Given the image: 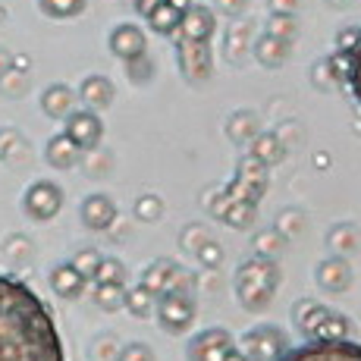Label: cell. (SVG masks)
Returning <instances> with one entry per match:
<instances>
[{
    "instance_id": "1",
    "label": "cell",
    "mask_w": 361,
    "mask_h": 361,
    "mask_svg": "<svg viewBox=\"0 0 361 361\" xmlns=\"http://www.w3.org/2000/svg\"><path fill=\"white\" fill-rule=\"evenodd\" d=\"M0 361H66L47 305L29 283L0 274Z\"/></svg>"
},
{
    "instance_id": "2",
    "label": "cell",
    "mask_w": 361,
    "mask_h": 361,
    "mask_svg": "<svg viewBox=\"0 0 361 361\" xmlns=\"http://www.w3.org/2000/svg\"><path fill=\"white\" fill-rule=\"evenodd\" d=\"M276 286H280V267H276L274 258L255 255V258L242 261L239 270H235V298L252 314H261V311L270 308Z\"/></svg>"
},
{
    "instance_id": "3",
    "label": "cell",
    "mask_w": 361,
    "mask_h": 361,
    "mask_svg": "<svg viewBox=\"0 0 361 361\" xmlns=\"http://www.w3.org/2000/svg\"><path fill=\"white\" fill-rule=\"evenodd\" d=\"M276 361H361V343L355 339H308L286 349Z\"/></svg>"
},
{
    "instance_id": "4",
    "label": "cell",
    "mask_w": 361,
    "mask_h": 361,
    "mask_svg": "<svg viewBox=\"0 0 361 361\" xmlns=\"http://www.w3.org/2000/svg\"><path fill=\"white\" fill-rule=\"evenodd\" d=\"M195 298H192L189 289H170V293L157 295V321H161V330L164 333H173V336H179V333L192 330V321H195Z\"/></svg>"
},
{
    "instance_id": "5",
    "label": "cell",
    "mask_w": 361,
    "mask_h": 361,
    "mask_svg": "<svg viewBox=\"0 0 361 361\" xmlns=\"http://www.w3.org/2000/svg\"><path fill=\"white\" fill-rule=\"evenodd\" d=\"M267 185H270L267 166L261 161H255L252 154H245L239 161V166H235V176H233V183L226 185V192H230V198H235V201H248V204L258 207Z\"/></svg>"
},
{
    "instance_id": "6",
    "label": "cell",
    "mask_w": 361,
    "mask_h": 361,
    "mask_svg": "<svg viewBox=\"0 0 361 361\" xmlns=\"http://www.w3.org/2000/svg\"><path fill=\"white\" fill-rule=\"evenodd\" d=\"M235 345H239V352L248 361H276L289 349V339H286V333L276 327H255Z\"/></svg>"
},
{
    "instance_id": "7",
    "label": "cell",
    "mask_w": 361,
    "mask_h": 361,
    "mask_svg": "<svg viewBox=\"0 0 361 361\" xmlns=\"http://www.w3.org/2000/svg\"><path fill=\"white\" fill-rule=\"evenodd\" d=\"M23 207L32 220L47 224V220H54L60 214V207H63V189H60L57 183H51V179H38V183H32L29 189H25Z\"/></svg>"
},
{
    "instance_id": "8",
    "label": "cell",
    "mask_w": 361,
    "mask_h": 361,
    "mask_svg": "<svg viewBox=\"0 0 361 361\" xmlns=\"http://www.w3.org/2000/svg\"><path fill=\"white\" fill-rule=\"evenodd\" d=\"M176 63L183 69L185 82H207L214 73V54L207 41H185L176 44Z\"/></svg>"
},
{
    "instance_id": "9",
    "label": "cell",
    "mask_w": 361,
    "mask_h": 361,
    "mask_svg": "<svg viewBox=\"0 0 361 361\" xmlns=\"http://www.w3.org/2000/svg\"><path fill=\"white\" fill-rule=\"evenodd\" d=\"M230 352H235V339L230 330L224 327H207L192 336L185 358L189 361H224Z\"/></svg>"
},
{
    "instance_id": "10",
    "label": "cell",
    "mask_w": 361,
    "mask_h": 361,
    "mask_svg": "<svg viewBox=\"0 0 361 361\" xmlns=\"http://www.w3.org/2000/svg\"><path fill=\"white\" fill-rule=\"evenodd\" d=\"M142 286H148L154 295H164V293H170V289H189L192 274H185L176 261L161 258V261L148 264V270L142 274Z\"/></svg>"
},
{
    "instance_id": "11",
    "label": "cell",
    "mask_w": 361,
    "mask_h": 361,
    "mask_svg": "<svg viewBox=\"0 0 361 361\" xmlns=\"http://www.w3.org/2000/svg\"><path fill=\"white\" fill-rule=\"evenodd\" d=\"M63 132L82 151H92V148H98L101 138H104V123L94 110H73V114L66 116Z\"/></svg>"
},
{
    "instance_id": "12",
    "label": "cell",
    "mask_w": 361,
    "mask_h": 361,
    "mask_svg": "<svg viewBox=\"0 0 361 361\" xmlns=\"http://www.w3.org/2000/svg\"><path fill=\"white\" fill-rule=\"evenodd\" d=\"M330 60H333V66H336L339 79H345L352 98H355V104L361 107V29H358L355 44H352L349 51H336Z\"/></svg>"
},
{
    "instance_id": "13",
    "label": "cell",
    "mask_w": 361,
    "mask_h": 361,
    "mask_svg": "<svg viewBox=\"0 0 361 361\" xmlns=\"http://www.w3.org/2000/svg\"><path fill=\"white\" fill-rule=\"evenodd\" d=\"M214 25H217V16H214L211 6L204 4H189L183 10V23H179V32H183L185 41H211Z\"/></svg>"
},
{
    "instance_id": "14",
    "label": "cell",
    "mask_w": 361,
    "mask_h": 361,
    "mask_svg": "<svg viewBox=\"0 0 361 361\" xmlns=\"http://www.w3.org/2000/svg\"><path fill=\"white\" fill-rule=\"evenodd\" d=\"M79 214H82V224L94 233H104L116 224V204H114V198H107V195H88L82 201Z\"/></svg>"
},
{
    "instance_id": "15",
    "label": "cell",
    "mask_w": 361,
    "mask_h": 361,
    "mask_svg": "<svg viewBox=\"0 0 361 361\" xmlns=\"http://www.w3.org/2000/svg\"><path fill=\"white\" fill-rule=\"evenodd\" d=\"M314 280H317V286H324L327 293H343V289L352 286V267L343 255H333V258L317 264Z\"/></svg>"
},
{
    "instance_id": "16",
    "label": "cell",
    "mask_w": 361,
    "mask_h": 361,
    "mask_svg": "<svg viewBox=\"0 0 361 361\" xmlns=\"http://www.w3.org/2000/svg\"><path fill=\"white\" fill-rule=\"evenodd\" d=\"M110 51H114V57H120V60H132V57H138V54L148 51V41H145V32L138 29V25H132V23L116 25V29L110 32Z\"/></svg>"
},
{
    "instance_id": "17",
    "label": "cell",
    "mask_w": 361,
    "mask_h": 361,
    "mask_svg": "<svg viewBox=\"0 0 361 361\" xmlns=\"http://www.w3.org/2000/svg\"><path fill=\"white\" fill-rule=\"evenodd\" d=\"M116 98V92H114V82L107 79V75H88V79H82V85H79V101L85 104L88 110H104V107H110Z\"/></svg>"
},
{
    "instance_id": "18",
    "label": "cell",
    "mask_w": 361,
    "mask_h": 361,
    "mask_svg": "<svg viewBox=\"0 0 361 361\" xmlns=\"http://www.w3.org/2000/svg\"><path fill=\"white\" fill-rule=\"evenodd\" d=\"M252 51H255V57H258L261 66L276 69V66H283L289 60V54H293V41H283V38H276V35L264 32L261 38L252 44Z\"/></svg>"
},
{
    "instance_id": "19",
    "label": "cell",
    "mask_w": 361,
    "mask_h": 361,
    "mask_svg": "<svg viewBox=\"0 0 361 361\" xmlns=\"http://www.w3.org/2000/svg\"><path fill=\"white\" fill-rule=\"evenodd\" d=\"M183 10H185V6H179L176 0H161V4H154L148 13H145V19H148L151 32H157V35H176L179 32V23H183Z\"/></svg>"
},
{
    "instance_id": "20",
    "label": "cell",
    "mask_w": 361,
    "mask_h": 361,
    "mask_svg": "<svg viewBox=\"0 0 361 361\" xmlns=\"http://www.w3.org/2000/svg\"><path fill=\"white\" fill-rule=\"evenodd\" d=\"M75 101H79V94L69 85H60L57 82V85L44 88V94H41V110H44L47 116H54V120H66L75 110Z\"/></svg>"
},
{
    "instance_id": "21",
    "label": "cell",
    "mask_w": 361,
    "mask_h": 361,
    "mask_svg": "<svg viewBox=\"0 0 361 361\" xmlns=\"http://www.w3.org/2000/svg\"><path fill=\"white\" fill-rule=\"evenodd\" d=\"M44 157H47V164L57 166V170H69V166H75L82 161V148L66 135V132H57V135L47 142Z\"/></svg>"
},
{
    "instance_id": "22",
    "label": "cell",
    "mask_w": 361,
    "mask_h": 361,
    "mask_svg": "<svg viewBox=\"0 0 361 361\" xmlns=\"http://www.w3.org/2000/svg\"><path fill=\"white\" fill-rule=\"evenodd\" d=\"M85 286H88V280L73 267V264H57V267L51 270V289L60 298H69V302H73V298H79L85 293Z\"/></svg>"
},
{
    "instance_id": "23",
    "label": "cell",
    "mask_w": 361,
    "mask_h": 361,
    "mask_svg": "<svg viewBox=\"0 0 361 361\" xmlns=\"http://www.w3.org/2000/svg\"><path fill=\"white\" fill-rule=\"evenodd\" d=\"M248 145H252V148H248V154H252L255 161H261L267 170L286 157V145H283L280 135H274V132H258V135H255Z\"/></svg>"
},
{
    "instance_id": "24",
    "label": "cell",
    "mask_w": 361,
    "mask_h": 361,
    "mask_svg": "<svg viewBox=\"0 0 361 361\" xmlns=\"http://www.w3.org/2000/svg\"><path fill=\"white\" fill-rule=\"evenodd\" d=\"M248 51H252V25H248V23H233L230 29H226V35H224L226 60L239 66L242 60L248 57Z\"/></svg>"
},
{
    "instance_id": "25",
    "label": "cell",
    "mask_w": 361,
    "mask_h": 361,
    "mask_svg": "<svg viewBox=\"0 0 361 361\" xmlns=\"http://www.w3.org/2000/svg\"><path fill=\"white\" fill-rule=\"evenodd\" d=\"M333 314L327 305H317V302H298L295 305V324L302 327V333L308 339L317 336V330L324 327V321Z\"/></svg>"
},
{
    "instance_id": "26",
    "label": "cell",
    "mask_w": 361,
    "mask_h": 361,
    "mask_svg": "<svg viewBox=\"0 0 361 361\" xmlns=\"http://www.w3.org/2000/svg\"><path fill=\"white\" fill-rule=\"evenodd\" d=\"M258 132H261V120L252 110H235L230 116V123H226V135H230L235 145H248Z\"/></svg>"
},
{
    "instance_id": "27",
    "label": "cell",
    "mask_w": 361,
    "mask_h": 361,
    "mask_svg": "<svg viewBox=\"0 0 361 361\" xmlns=\"http://www.w3.org/2000/svg\"><path fill=\"white\" fill-rule=\"evenodd\" d=\"M123 308L129 311L132 317H151L154 314V308H157V295L151 293L148 286H132V289H126V302H123Z\"/></svg>"
},
{
    "instance_id": "28",
    "label": "cell",
    "mask_w": 361,
    "mask_h": 361,
    "mask_svg": "<svg viewBox=\"0 0 361 361\" xmlns=\"http://www.w3.org/2000/svg\"><path fill=\"white\" fill-rule=\"evenodd\" d=\"M327 242H330V248H333L336 255L355 252V248L361 245V230H358L355 224H336V226L330 230Z\"/></svg>"
},
{
    "instance_id": "29",
    "label": "cell",
    "mask_w": 361,
    "mask_h": 361,
    "mask_svg": "<svg viewBox=\"0 0 361 361\" xmlns=\"http://www.w3.org/2000/svg\"><path fill=\"white\" fill-rule=\"evenodd\" d=\"M94 305L104 311H120L126 302V283H94Z\"/></svg>"
},
{
    "instance_id": "30",
    "label": "cell",
    "mask_w": 361,
    "mask_h": 361,
    "mask_svg": "<svg viewBox=\"0 0 361 361\" xmlns=\"http://www.w3.org/2000/svg\"><path fill=\"white\" fill-rule=\"evenodd\" d=\"M286 235H283L280 230H261L258 235H255V248H258V255H264V258H280L283 252H286Z\"/></svg>"
},
{
    "instance_id": "31",
    "label": "cell",
    "mask_w": 361,
    "mask_h": 361,
    "mask_svg": "<svg viewBox=\"0 0 361 361\" xmlns=\"http://www.w3.org/2000/svg\"><path fill=\"white\" fill-rule=\"evenodd\" d=\"M41 13L51 19H73L88 6V0H38Z\"/></svg>"
},
{
    "instance_id": "32",
    "label": "cell",
    "mask_w": 361,
    "mask_h": 361,
    "mask_svg": "<svg viewBox=\"0 0 361 361\" xmlns=\"http://www.w3.org/2000/svg\"><path fill=\"white\" fill-rule=\"evenodd\" d=\"M267 35H276V38H283V41H295V35H298L295 13H270Z\"/></svg>"
},
{
    "instance_id": "33",
    "label": "cell",
    "mask_w": 361,
    "mask_h": 361,
    "mask_svg": "<svg viewBox=\"0 0 361 361\" xmlns=\"http://www.w3.org/2000/svg\"><path fill=\"white\" fill-rule=\"evenodd\" d=\"M0 92H4L6 98H23V94L29 92V73L10 66L4 75H0Z\"/></svg>"
},
{
    "instance_id": "34",
    "label": "cell",
    "mask_w": 361,
    "mask_h": 361,
    "mask_svg": "<svg viewBox=\"0 0 361 361\" xmlns=\"http://www.w3.org/2000/svg\"><path fill=\"white\" fill-rule=\"evenodd\" d=\"M92 280L94 283H126V264L120 258H101Z\"/></svg>"
},
{
    "instance_id": "35",
    "label": "cell",
    "mask_w": 361,
    "mask_h": 361,
    "mask_svg": "<svg viewBox=\"0 0 361 361\" xmlns=\"http://www.w3.org/2000/svg\"><path fill=\"white\" fill-rule=\"evenodd\" d=\"M349 333H352V321L333 311L327 321H324V327L317 330L314 339H349Z\"/></svg>"
},
{
    "instance_id": "36",
    "label": "cell",
    "mask_w": 361,
    "mask_h": 361,
    "mask_svg": "<svg viewBox=\"0 0 361 361\" xmlns=\"http://www.w3.org/2000/svg\"><path fill=\"white\" fill-rule=\"evenodd\" d=\"M164 214V201L157 195H142L135 201V217L142 220V224H157Z\"/></svg>"
},
{
    "instance_id": "37",
    "label": "cell",
    "mask_w": 361,
    "mask_h": 361,
    "mask_svg": "<svg viewBox=\"0 0 361 361\" xmlns=\"http://www.w3.org/2000/svg\"><path fill=\"white\" fill-rule=\"evenodd\" d=\"M126 73H129V79L135 82V85H142V82H151V75H154V63H151L148 51L138 54V57H132V60H126Z\"/></svg>"
},
{
    "instance_id": "38",
    "label": "cell",
    "mask_w": 361,
    "mask_h": 361,
    "mask_svg": "<svg viewBox=\"0 0 361 361\" xmlns=\"http://www.w3.org/2000/svg\"><path fill=\"white\" fill-rule=\"evenodd\" d=\"M69 264H73V267L79 270L85 280H92L94 270H98V264H101V255H98V248H82V252L75 255V258L69 261Z\"/></svg>"
},
{
    "instance_id": "39",
    "label": "cell",
    "mask_w": 361,
    "mask_h": 361,
    "mask_svg": "<svg viewBox=\"0 0 361 361\" xmlns=\"http://www.w3.org/2000/svg\"><path fill=\"white\" fill-rule=\"evenodd\" d=\"M211 239V233H207V226H201V224H192V226H185L183 235H179V242H183V248L189 255H195L204 242Z\"/></svg>"
},
{
    "instance_id": "40",
    "label": "cell",
    "mask_w": 361,
    "mask_h": 361,
    "mask_svg": "<svg viewBox=\"0 0 361 361\" xmlns=\"http://www.w3.org/2000/svg\"><path fill=\"white\" fill-rule=\"evenodd\" d=\"M195 258L201 267H207V270H214V267H220L224 264V248H220V242H214V239H207L204 245L195 252Z\"/></svg>"
},
{
    "instance_id": "41",
    "label": "cell",
    "mask_w": 361,
    "mask_h": 361,
    "mask_svg": "<svg viewBox=\"0 0 361 361\" xmlns=\"http://www.w3.org/2000/svg\"><path fill=\"white\" fill-rule=\"evenodd\" d=\"M116 361H157L148 343H129L116 352Z\"/></svg>"
},
{
    "instance_id": "42",
    "label": "cell",
    "mask_w": 361,
    "mask_h": 361,
    "mask_svg": "<svg viewBox=\"0 0 361 361\" xmlns=\"http://www.w3.org/2000/svg\"><path fill=\"white\" fill-rule=\"evenodd\" d=\"M4 252L10 255L13 261H29L32 258V245H29V239H23V235H13V239L4 245Z\"/></svg>"
},
{
    "instance_id": "43",
    "label": "cell",
    "mask_w": 361,
    "mask_h": 361,
    "mask_svg": "<svg viewBox=\"0 0 361 361\" xmlns=\"http://www.w3.org/2000/svg\"><path fill=\"white\" fill-rule=\"evenodd\" d=\"M333 69V60H321V63H314V82L317 85H324V88H330V85H336V82H343L336 73H330Z\"/></svg>"
},
{
    "instance_id": "44",
    "label": "cell",
    "mask_w": 361,
    "mask_h": 361,
    "mask_svg": "<svg viewBox=\"0 0 361 361\" xmlns=\"http://www.w3.org/2000/svg\"><path fill=\"white\" fill-rule=\"evenodd\" d=\"M94 361H116V343L114 336H101L98 343H94Z\"/></svg>"
},
{
    "instance_id": "45",
    "label": "cell",
    "mask_w": 361,
    "mask_h": 361,
    "mask_svg": "<svg viewBox=\"0 0 361 361\" xmlns=\"http://www.w3.org/2000/svg\"><path fill=\"white\" fill-rule=\"evenodd\" d=\"M355 38H358V29H343L336 35V51H349L355 44Z\"/></svg>"
},
{
    "instance_id": "46",
    "label": "cell",
    "mask_w": 361,
    "mask_h": 361,
    "mask_svg": "<svg viewBox=\"0 0 361 361\" xmlns=\"http://www.w3.org/2000/svg\"><path fill=\"white\" fill-rule=\"evenodd\" d=\"M302 0H270V13H295Z\"/></svg>"
},
{
    "instance_id": "47",
    "label": "cell",
    "mask_w": 361,
    "mask_h": 361,
    "mask_svg": "<svg viewBox=\"0 0 361 361\" xmlns=\"http://www.w3.org/2000/svg\"><path fill=\"white\" fill-rule=\"evenodd\" d=\"M245 4H248V0H217V6L224 13H230V16H239V13L245 10Z\"/></svg>"
},
{
    "instance_id": "48",
    "label": "cell",
    "mask_w": 361,
    "mask_h": 361,
    "mask_svg": "<svg viewBox=\"0 0 361 361\" xmlns=\"http://www.w3.org/2000/svg\"><path fill=\"white\" fill-rule=\"evenodd\" d=\"M10 66H13V54L0 47V75H4V73H6V69H10Z\"/></svg>"
},
{
    "instance_id": "49",
    "label": "cell",
    "mask_w": 361,
    "mask_h": 361,
    "mask_svg": "<svg viewBox=\"0 0 361 361\" xmlns=\"http://www.w3.org/2000/svg\"><path fill=\"white\" fill-rule=\"evenodd\" d=\"M154 4H161V0H135V13H138V16H145V13H148Z\"/></svg>"
},
{
    "instance_id": "50",
    "label": "cell",
    "mask_w": 361,
    "mask_h": 361,
    "mask_svg": "<svg viewBox=\"0 0 361 361\" xmlns=\"http://www.w3.org/2000/svg\"><path fill=\"white\" fill-rule=\"evenodd\" d=\"M224 361H248V358L242 355V352H239V345H235V352H230V355H226Z\"/></svg>"
},
{
    "instance_id": "51",
    "label": "cell",
    "mask_w": 361,
    "mask_h": 361,
    "mask_svg": "<svg viewBox=\"0 0 361 361\" xmlns=\"http://www.w3.org/2000/svg\"><path fill=\"white\" fill-rule=\"evenodd\" d=\"M327 4H330V6H336V10H343V6H352L355 0H327Z\"/></svg>"
},
{
    "instance_id": "52",
    "label": "cell",
    "mask_w": 361,
    "mask_h": 361,
    "mask_svg": "<svg viewBox=\"0 0 361 361\" xmlns=\"http://www.w3.org/2000/svg\"><path fill=\"white\" fill-rule=\"evenodd\" d=\"M0 23H6V10H4V6H0Z\"/></svg>"
}]
</instances>
